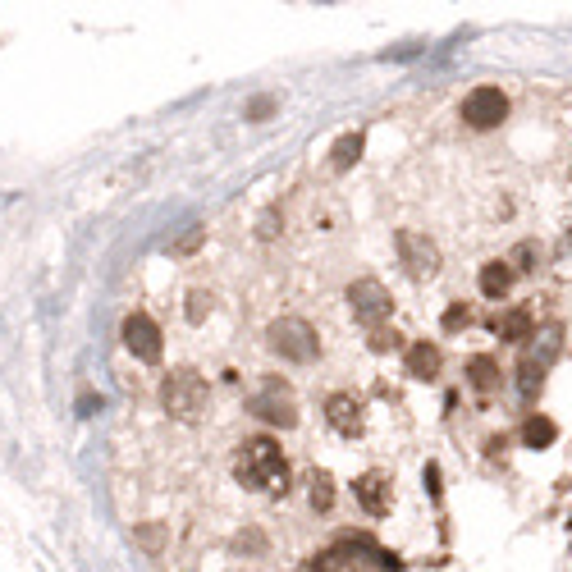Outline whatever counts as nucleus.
<instances>
[{
	"label": "nucleus",
	"instance_id": "f257e3e1",
	"mask_svg": "<svg viewBox=\"0 0 572 572\" xmlns=\"http://www.w3.org/2000/svg\"><path fill=\"white\" fill-rule=\"evenodd\" d=\"M234 476H238V486H248V490H284V481H289V467H284L280 444L266 440V435L248 440L243 449H238Z\"/></svg>",
	"mask_w": 572,
	"mask_h": 572
},
{
	"label": "nucleus",
	"instance_id": "f03ea898",
	"mask_svg": "<svg viewBox=\"0 0 572 572\" xmlns=\"http://www.w3.org/2000/svg\"><path fill=\"white\" fill-rule=\"evenodd\" d=\"M161 408L170 412L174 421H202L206 408H211V389H206V380L193 376V371H174L161 385Z\"/></svg>",
	"mask_w": 572,
	"mask_h": 572
},
{
	"label": "nucleus",
	"instance_id": "7ed1b4c3",
	"mask_svg": "<svg viewBox=\"0 0 572 572\" xmlns=\"http://www.w3.org/2000/svg\"><path fill=\"white\" fill-rule=\"evenodd\" d=\"M270 348L280 357H289V362H312L316 357V330L307 321H298V316H280V321L266 330Z\"/></svg>",
	"mask_w": 572,
	"mask_h": 572
},
{
	"label": "nucleus",
	"instance_id": "20e7f679",
	"mask_svg": "<svg viewBox=\"0 0 572 572\" xmlns=\"http://www.w3.org/2000/svg\"><path fill=\"white\" fill-rule=\"evenodd\" d=\"M335 554L344 559L348 572H399V559L389 550H380L371 536H344L335 545Z\"/></svg>",
	"mask_w": 572,
	"mask_h": 572
},
{
	"label": "nucleus",
	"instance_id": "39448f33",
	"mask_svg": "<svg viewBox=\"0 0 572 572\" xmlns=\"http://www.w3.org/2000/svg\"><path fill=\"white\" fill-rule=\"evenodd\" d=\"M399 261L408 266L412 280H431L435 270H440V248H435L426 234H417V229H399Z\"/></svg>",
	"mask_w": 572,
	"mask_h": 572
},
{
	"label": "nucleus",
	"instance_id": "423d86ee",
	"mask_svg": "<svg viewBox=\"0 0 572 572\" xmlns=\"http://www.w3.org/2000/svg\"><path fill=\"white\" fill-rule=\"evenodd\" d=\"M463 119L472 129H499L508 119V97L499 87H472L463 97Z\"/></svg>",
	"mask_w": 572,
	"mask_h": 572
},
{
	"label": "nucleus",
	"instance_id": "0eeeda50",
	"mask_svg": "<svg viewBox=\"0 0 572 572\" xmlns=\"http://www.w3.org/2000/svg\"><path fill=\"white\" fill-rule=\"evenodd\" d=\"M348 307H353L357 321L376 330V325L389 316V307H394V303H389V289L380 280H357L353 289H348Z\"/></svg>",
	"mask_w": 572,
	"mask_h": 572
},
{
	"label": "nucleus",
	"instance_id": "6e6552de",
	"mask_svg": "<svg viewBox=\"0 0 572 572\" xmlns=\"http://www.w3.org/2000/svg\"><path fill=\"white\" fill-rule=\"evenodd\" d=\"M248 408L257 412L261 421H270V426H293V421H298V408H293V394L280 385V380H266V389H261V394H252Z\"/></svg>",
	"mask_w": 572,
	"mask_h": 572
},
{
	"label": "nucleus",
	"instance_id": "1a4fd4ad",
	"mask_svg": "<svg viewBox=\"0 0 572 572\" xmlns=\"http://www.w3.org/2000/svg\"><path fill=\"white\" fill-rule=\"evenodd\" d=\"M124 348H129L133 357H142V362H156V357H161V330H156V321L147 312H133L129 321H124Z\"/></svg>",
	"mask_w": 572,
	"mask_h": 572
},
{
	"label": "nucleus",
	"instance_id": "9d476101",
	"mask_svg": "<svg viewBox=\"0 0 572 572\" xmlns=\"http://www.w3.org/2000/svg\"><path fill=\"white\" fill-rule=\"evenodd\" d=\"M353 495H357V504L367 508L371 518H385L389 504H394V481H389L385 472H367V476H357Z\"/></svg>",
	"mask_w": 572,
	"mask_h": 572
},
{
	"label": "nucleus",
	"instance_id": "9b49d317",
	"mask_svg": "<svg viewBox=\"0 0 572 572\" xmlns=\"http://www.w3.org/2000/svg\"><path fill=\"white\" fill-rule=\"evenodd\" d=\"M325 421H330L339 435H357L362 431V403H357L353 394H330V403H325Z\"/></svg>",
	"mask_w": 572,
	"mask_h": 572
},
{
	"label": "nucleus",
	"instance_id": "f8f14e48",
	"mask_svg": "<svg viewBox=\"0 0 572 572\" xmlns=\"http://www.w3.org/2000/svg\"><path fill=\"white\" fill-rule=\"evenodd\" d=\"M495 335L508 339V344H527V339L536 335V321H531L527 307H513V312L495 316Z\"/></svg>",
	"mask_w": 572,
	"mask_h": 572
},
{
	"label": "nucleus",
	"instance_id": "ddd939ff",
	"mask_svg": "<svg viewBox=\"0 0 572 572\" xmlns=\"http://www.w3.org/2000/svg\"><path fill=\"white\" fill-rule=\"evenodd\" d=\"M408 376L412 380H435V376H440V348L426 344V339L412 344L408 348Z\"/></svg>",
	"mask_w": 572,
	"mask_h": 572
},
{
	"label": "nucleus",
	"instance_id": "4468645a",
	"mask_svg": "<svg viewBox=\"0 0 572 572\" xmlns=\"http://www.w3.org/2000/svg\"><path fill=\"white\" fill-rule=\"evenodd\" d=\"M467 380H472L476 394H495L499 389V362L490 353H476L472 362H467Z\"/></svg>",
	"mask_w": 572,
	"mask_h": 572
},
{
	"label": "nucleus",
	"instance_id": "2eb2a0df",
	"mask_svg": "<svg viewBox=\"0 0 572 572\" xmlns=\"http://www.w3.org/2000/svg\"><path fill=\"white\" fill-rule=\"evenodd\" d=\"M508 289H513V266L508 261H486L481 266V293L486 298H504Z\"/></svg>",
	"mask_w": 572,
	"mask_h": 572
},
{
	"label": "nucleus",
	"instance_id": "dca6fc26",
	"mask_svg": "<svg viewBox=\"0 0 572 572\" xmlns=\"http://www.w3.org/2000/svg\"><path fill=\"white\" fill-rule=\"evenodd\" d=\"M559 440V426H554L550 417H527V426H522V444H527V449H550V444Z\"/></svg>",
	"mask_w": 572,
	"mask_h": 572
},
{
	"label": "nucleus",
	"instance_id": "f3484780",
	"mask_svg": "<svg viewBox=\"0 0 572 572\" xmlns=\"http://www.w3.org/2000/svg\"><path fill=\"white\" fill-rule=\"evenodd\" d=\"M362 147H367V138L362 133H344V138L335 142V152H330V170L344 174L348 165H357V156H362Z\"/></svg>",
	"mask_w": 572,
	"mask_h": 572
},
{
	"label": "nucleus",
	"instance_id": "a211bd4d",
	"mask_svg": "<svg viewBox=\"0 0 572 572\" xmlns=\"http://www.w3.org/2000/svg\"><path fill=\"white\" fill-rule=\"evenodd\" d=\"M540 385H545V367H540L536 357H522V362H518V389H522V399H536Z\"/></svg>",
	"mask_w": 572,
	"mask_h": 572
},
{
	"label": "nucleus",
	"instance_id": "6ab92c4d",
	"mask_svg": "<svg viewBox=\"0 0 572 572\" xmlns=\"http://www.w3.org/2000/svg\"><path fill=\"white\" fill-rule=\"evenodd\" d=\"M531 339H540V344H536V353H527V357H536L540 367H550L554 353H559V344H563V325H545V330L531 335Z\"/></svg>",
	"mask_w": 572,
	"mask_h": 572
},
{
	"label": "nucleus",
	"instance_id": "aec40b11",
	"mask_svg": "<svg viewBox=\"0 0 572 572\" xmlns=\"http://www.w3.org/2000/svg\"><path fill=\"white\" fill-rule=\"evenodd\" d=\"M330 504H335V481L325 472H316L312 476V508L316 513H330Z\"/></svg>",
	"mask_w": 572,
	"mask_h": 572
},
{
	"label": "nucleus",
	"instance_id": "412c9836",
	"mask_svg": "<svg viewBox=\"0 0 572 572\" xmlns=\"http://www.w3.org/2000/svg\"><path fill=\"white\" fill-rule=\"evenodd\" d=\"M540 261H545V252L536 248V243H518V248H513V257H508V266H518V270H540Z\"/></svg>",
	"mask_w": 572,
	"mask_h": 572
},
{
	"label": "nucleus",
	"instance_id": "4be33fe9",
	"mask_svg": "<svg viewBox=\"0 0 572 572\" xmlns=\"http://www.w3.org/2000/svg\"><path fill=\"white\" fill-rule=\"evenodd\" d=\"M206 316H211V293H202V289H197V293H188V321H193V325H202Z\"/></svg>",
	"mask_w": 572,
	"mask_h": 572
},
{
	"label": "nucleus",
	"instance_id": "5701e85b",
	"mask_svg": "<svg viewBox=\"0 0 572 572\" xmlns=\"http://www.w3.org/2000/svg\"><path fill=\"white\" fill-rule=\"evenodd\" d=\"M307 572H348V568H344V559L330 550V554H316V559L307 563Z\"/></svg>",
	"mask_w": 572,
	"mask_h": 572
},
{
	"label": "nucleus",
	"instance_id": "b1692460",
	"mask_svg": "<svg viewBox=\"0 0 572 572\" xmlns=\"http://www.w3.org/2000/svg\"><path fill=\"white\" fill-rule=\"evenodd\" d=\"M467 321H472V312H467L463 303H454L449 312H444V330H449V335H454V330H463Z\"/></svg>",
	"mask_w": 572,
	"mask_h": 572
},
{
	"label": "nucleus",
	"instance_id": "393cba45",
	"mask_svg": "<svg viewBox=\"0 0 572 572\" xmlns=\"http://www.w3.org/2000/svg\"><path fill=\"white\" fill-rule=\"evenodd\" d=\"M371 348H376V353H385V348H399V335H394V330H385V325H376V330H371Z\"/></svg>",
	"mask_w": 572,
	"mask_h": 572
},
{
	"label": "nucleus",
	"instance_id": "a878e982",
	"mask_svg": "<svg viewBox=\"0 0 572 572\" xmlns=\"http://www.w3.org/2000/svg\"><path fill=\"white\" fill-rule=\"evenodd\" d=\"M138 545H142V550H152V554H156V550L165 545V531H161V527H142V531H138Z\"/></svg>",
	"mask_w": 572,
	"mask_h": 572
},
{
	"label": "nucleus",
	"instance_id": "bb28decb",
	"mask_svg": "<svg viewBox=\"0 0 572 572\" xmlns=\"http://www.w3.org/2000/svg\"><path fill=\"white\" fill-rule=\"evenodd\" d=\"M270 110H275V97H257V101L248 106V119H266Z\"/></svg>",
	"mask_w": 572,
	"mask_h": 572
},
{
	"label": "nucleus",
	"instance_id": "cd10ccee",
	"mask_svg": "<svg viewBox=\"0 0 572 572\" xmlns=\"http://www.w3.org/2000/svg\"><path fill=\"white\" fill-rule=\"evenodd\" d=\"M197 243H202V229H188V234L179 238V243H174V252H193Z\"/></svg>",
	"mask_w": 572,
	"mask_h": 572
},
{
	"label": "nucleus",
	"instance_id": "c85d7f7f",
	"mask_svg": "<svg viewBox=\"0 0 572 572\" xmlns=\"http://www.w3.org/2000/svg\"><path fill=\"white\" fill-rule=\"evenodd\" d=\"M261 238H275V216H261V229H257Z\"/></svg>",
	"mask_w": 572,
	"mask_h": 572
}]
</instances>
